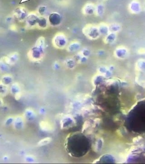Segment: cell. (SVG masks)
<instances>
[{
  "label": "cell",
  "mask_w": 145,
  "mask_h": 164,
  "mask_svg": "<svg viewBox=\"0 0 145 164\" xmlns=\"http://www.w3.org/2000/svg\"><path fill=\"white\" fill-rule=\"evenodd\" d=\"M109 29L110 32L115 33H117V32H119L121 29V26L119 23L113 22L109 24Z\"/></svg>",
  "instance_id": "4fadbf2b"
},
{
  "label": "cell",
  "mask_w": 145,
  "mask_h": 164,
  "mask_svg": "<svg viewBox=\"0 0 145 164\" xmlns=\"http://www.w3.org/2000/svg\"><path fill=\"white\" fill-rule=\"evenodd\" d=\"M83 33L87 37L91 39H96L100 36L98 26L93 24H87L83 28Z\"/></svg>",
  "instance_id": "6da1fadb"
},
{
  "label": "cell",
  "mask_w": 145,
  "mask_h": 164,
  "mask_svg": "<svg viewBox=\"0 0 145 164\" xmlns=\"http://www.w3.org/2000/svg\"><path fill=\"white\" fill-rule=\"evenodd\" d=\"M52 43L55 47L61 49L65 47L68 43V39L64 33H58L53 38Z\"/></svg>",
  "instance_id": "7a4b0ae2"
},
{
  "label": "cell",
  "mask_w": 145,
  "mask_h": 164,
  "mask_svg": "<svg viewBox=\"0 0 145 164\" xmlns=\"http://www.w3.org/2000/svg\"><path fill=\"white\" fill-rule=\"evenodd\" d=\"M142 7H143V9L145 10V0H144V3H143V5H142Z\"/></svg>",
  "instance_id": "d6986e66"
},
{
  "label": "cell",
  "mask_w": 145,
  "mask_h": 164,
  "mask_svg": "<svg viewBox=\"0 0 145 164\" xmlns=\"http://www.w3.org/2000/svg\"><path fill=\"white\" fill-rule=\"evenodd\" d=\"M48 25H49V22L47 17H45V16H39L37 22V28L40 29H45L48 28Z\"/></svg>",
  "instance_id": "9c48e42d"
},
{
  "label": "cell",
  "mask_w": 145,
  "mask_h": 164,
  "mask_svg": "<svg viewBox=\"0 0 145 164\" xmlns=\"http://www.w3.org/2000/svg\"><path fill=\"white\" fill-rule=\"evenodd\" d=\"M43 55V49L35 46L29 52V56L31 59L35 61L40 60Z\"/></svg>",
  "instance_id": "52a82bcc"
},
{
  "label": "cell",
  "mask_w": 145,
  "mask_h": 164,
  "mask_svg": "<svg viewBox=\"0 0 145 164\" xmlns=\"http://www.w3.org/2000/svg\"><path fill=\"white\" fill-rule=\"evenodd\" d=\"M48 20L49 24L53 27L58 26L60 25L62 22V16L60 13L57 12H52L48 15Z\"/></svg>",
  "instance_id": "5b68a950"
},
{
  "label": "cell",
  "mask_w": 145,
  "mask_h": 164,
  "mask_svg": "<svg viewBox=\"0 0 145 164\" xmlns=\"http://www.w3.org/2000/svg\"><path fill=\"white\" fill-rule=\"evenodd\" d=\"M79 48H80L79 43L76 41H74V42H72L71 44L68 46V50L69 51L73 52L78 50Z\"/></svg>",
  "instance_id": "5bb4252c"
},
{
  "label": "cell",
  "mask_w": 145,
  "mask_h": 164,
  "mask_svg": "<svg viewBox=\"0 0 145 164\" xmlns=\"http://www.w3.org/2000/svg\"><path fill=\"white\" fill-rule=\"evenodd\" d=\"M96 5L92 2H87L82 8L83 14L86 15H92L95 14Z\"/></svg>",
  "instance_id": "ba28073f"
},
{
  "label": "cell",
  "mask_w": 145,
  "mask_h": 164,
  "mask_svg": "<svg viewBox=\"0 0 145 164\" xmlns=\"http://www.w3.org/2000/svg\"><path fill=\"white\" fill-rule=\"evenodd\" d=\"M98 27L100 34L106 35L109 34L110 32L109 29V25H107L105 22L100 23V24L98 26Z\"/></svg>",
  "instance_id": "8fae6325"
},
{
  "label": "cell",
  "mask_w": 145,
  "mask_h": 164,
  "mask_svg": "<svg viewBox=\"0 0 145 164\" xmlns=\"http://www.w3.org/2000/svg\"><path fill=\"white\" fill-rule=\"evenodd\" d=\"M143 9L142 5L138 0H132L128 5V10L133 14H138Z\"/></svg>",
  "instance_id": "8992f818"
},
{
  "label": "cell",
  "mask_w": 145,
  "mask_h": 164,
  "mask_svg": "<svg viewBox=\"0 0 145 164\" xmlns=\"http://www.w3.org/2000/svg\"><path fill=\"white\" fill-rule=\"evenodd\" d=\"M106 7L103 3H99L96 5L95 15L98 17H101L105 13Z\"/></svg>",
  "instance_id": "30bf717a"
},
{
  "label": "cell",
  "mask_w": 145,
  "mask_h": 164,
  "mask_svg": "<svg viewBox=\"0 0 145 164\" xmlns=\"http://www.w3.org/2000/svg\"><path fill=\"white\" fill-rule=\"evenodd\" d=\"M115 38H116V34H115V33L110 32V33L107 34L106 37V41L108 42H111L113 41Z\"/></svg>",
  "instance_id": "2e32d148"
},
{
  "label": "cell",
  "mask_w": 145,
  "mask_h": 164,
  "mask_svg": "<svg viewBox=\"0 0 145 164\" xmlns=\"http://www.w3.org/2000/svg\"><path fill=\"white\" fill-rule=\"evenodd\" d=\"M18 59V54L17 53H14L13 54H10L9 56H8L6 58L5 62L6 63L8 64H13L15 62H17Z\"/></svg>",
  "instance_id": "7c38bea8"
},
{
  "label": "cell",
  "mask_w": 145,
  "mask_h": 164,
  "mask_svg": "<svg viewBox=\"0 0 145 164\" xmlns=\"http://www.w3.org/2000/svg\"><path fill=\"white\" fill-rule=\"evenodd\" d=\"M39 14L37 12H32L29 13L25 21L26 27L29 29L34 28L36 27L37 20L39 18Z\"/></svg>",
  "instance_id": "277c9868"
},
{
  "label": "cell",
  "mask_w": 145,
  "mask_h": 164,
  "mask_svg": "<svg viewBox=\"0 0 145 164\" xmlns=\"http://www.w3.org/2000/svg\"><path fill=\"white\" fill-rule=\"evenodd\" d=\"M48 10V8L45 5H42V6H40L37 10V14H39V15L40 16H45V14H46V13Z\"/></svg>",
  "instance_id": "9a60e30c"
},
{
  "label": "cell",
  "mask_w": 145,
  "mask_h": 164,
  "mask_svg": "<svg viewBox=\"0 0 145 164\" xmlns=\"http://www.w3.org/2000/svg\"><path fill=\"white\" fill-rule=\"evenodd\" d=\"M28 14V10L22 6L18 7L13 11V17L20 22L25 21Z\"/></svg>",
  "instance_id": "3957f363"
},
{
  "label": "cell",
  "mask_w": 145,
  "mask_h": 164,
  "mask_svg": "<svg viewBox=\"0 0 145 164\" xmlns=\"http://www.w3.org/2000/svg\"><path fill=\"white\" fill-rule=\"evenodd\" d=\"M10 28H11V30L13 31H14V29H15V30H17V26H16L15 25H12L11 26H10Z\"/></svg>",
  "instance_id": "ac0fdd59"
},
{
  "label": "cell",
  "mask_w": 145,
  "mask_h": 164,
  "mask_svg": "<svg viewBox=\"0 0 145 164\" xmlns=\"http://www.w3.org/2000/svg\"><path fill=\"white\" fill-rule=\"evenodd\" d=\"M14 17H8L6 18V21L8 22H11L13 21V20L14 18Z\"/></svg>",
  "instance_id": "e0dca14e"
}]
</instances>
